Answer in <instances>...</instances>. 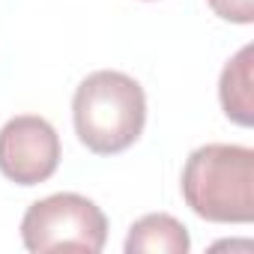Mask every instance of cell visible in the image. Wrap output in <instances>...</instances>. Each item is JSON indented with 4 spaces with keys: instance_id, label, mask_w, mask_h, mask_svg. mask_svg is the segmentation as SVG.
<instances>
[{
    "instance_id": "4",
    "label": "cell",
    "mask_w": 254,
    "mask_h": 254,
    "mask_svg": "<svg viewBox=\"0 0 254 254\" xmlns=\"http://www.w3.org/2000/svg\"><path fill=\"white\" fill-rule=\"evenodd\" d=\"M60 165V138L45 117L21 114L0 129V174L15 186H39Z\"/></svg>"
},
{
    "instance_id": "7",
    "label": "cell",
    "mask_w": 254,
    "mask_h": 254,
    "mask_svg": "<svg viewBox=\"0 0 254 254\" xmlns=\"http://www.w3.org/2000/svg\"><path fill=\"white\" fill-rule=\"evenodd\" d=\"M209 9L233 24H251L254 21V0H206Z\"/></svg>"
},
{
    "instance_id": "1",
    "label": "cell",
    "mask_w": 254,
    "mask_h": 254,
    "mask_svg": "<svg viewBox=\"0 0 254 254\" xmlns=\"http://www.w3.org/2000/svg\"><path fill=\"white\" fill-rule=\"evenodd\" d=\"M72 120L78 141L96 156L129 150L147 123L144 87L126 72L99 69L87 75L72 96Z\"/></svg>"
},
{
    "instance_id": "5",
    "label": "cell",
    "mask_w": 254,
    "mask_h": 254,
    "mask_svg": "<svg viewBox=\"0 0 254 254\" xmlns=\"http://www.w3.org/2000/svg\"><path fill=\"white\" fill-rule=\"evenodd\" d=\"M191 248L189 230L168 212L138 218L126 236V254H186Z\"/></svg>"
},
{
    "instance_id": "3",
    "label": "cell",
    "mask_w": 254,
    "mask_h": 254,
    "mask_svg": "<svg viewBox=\"0 0 254 254\" xmlns=\"http://www.w3.org/2000/svg\"><path fill=\"white\" fill-rule=\"evenodd\" d=\"M24 248L33 254L45 251H87L99 254L108 239L105 212L84 194L60 191L30 203L21 218Z\"/></svg>"
},
{
    "instance_id": "6",
    "label": "cell",
    "mask_w": 254,
    "mask_h": 254,
    "mask_svg": "<svg viewBox=\"0 0 254 254\" xmlns=\"http://www.w3.org/2000/svg\"><path fill=\"white\" fill-rule=\"evenodd\" d=\"M251 66H254V48L245 45L221 69L218 99H221V108H224L227 120H233L236 126H251L254 123V87H251L254 81H251Z\"/></svg>"
},
{
    "instance_id": "2",
    "label": "cell",
    "mask_w": 254,
    "mask_h": 254,
    "mask_svg": "<svg viewBox=\"0 0 254 254\" xmlns=\"http://www.w3.org/2000/svg\"><path fill=\"white\" fill-rule=\"evenodd\" d=\"M183 197L206 221L248 224L254 218V150L239 144L197 147L183 168Z\"/></svg>"
}]
</instances>
